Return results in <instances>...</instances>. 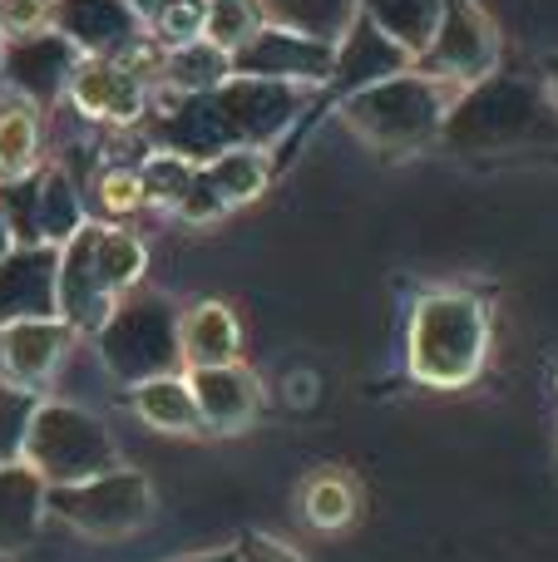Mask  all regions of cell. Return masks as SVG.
<instances>
[{
	"label": "cell",
	"instance_id": "cell-1",
	"mask_svg": "<svg viewBox=\"0 0 558 562\" xmlns=\"http://www.w3.org/2000/svg\"><path fill=\"white\" fill-rule=\"evenodd\" d=\"M312 99L316 89L306 85L233 75L203 94H174L158 114H148V144L188 164H208L227 148H272L292 119L312 109Z\"/></svg>",
	"mask_w": 558,
	"mask_h": 562
},
{
	"label": "cell",
	"instance_id": "cell-2",
	"mask_svg": "<svg viewBox=\"0 0 558 562\" xmlns=\"http://www.w3.org/2000/svg\"><path fill=\"white\" fill-rule=\"evenodd\" d=\"M440 144L455 158H510L558 154V109L539 79L484 75L480 85L455 89L440 124Z\"/></svg>",
	"mask_w": 558,
	"mask_h": 562
},
{
	"label": "cell",
	"instance_id": "cell-3",
	"mask_svg": "<svg viewBox=\"0 0 558 562\" xmlns=\"http://www.w3.org/2000/svg\"><path fill=\"white\" fill-rule=\"evenodd\" d=\"M490 306L475 291H431L411 311V340H405V366L431 390H460L480 380L490 360Z\"/></svg>",
	"mask_w": 558,
	"mask_h": 562
},
{
	"label": "cell",
	"instance_id": "cell-4",
	"mask_svg": "<svg viewBox=\"0 0 558 562\" xmlns=\"http://www.w3.org/2000/svg\"><path fill=\"white\" fill-rule=\"evenodd\" d=\"M450 99L455 85H440L421 69H405V75H391L381 85H366L361 94L342 99V119L381 158H415L431 144H440Z\"/></svg>",
	"mask_w": 558,
	"mask_h": 562
},
{
	"label": "cell",
	"instance_id": "cell-5",
	"mask_svg": "<svg viewBox=\"0 0 558 562\" xmlns=\"http://www.w3.org/2000/svg\"><path fill=\"white\" fill-rule=\"evenodd\" d=\"M94 350L119 385H138L154 375H178V306L164 291H129L109 306L94 330Z\"/></svg>",
	"mask_w": 558,
	"mask_h": 562
},
{
	"label": "cell",
	"instance_id": "cell-6",
	"mask_svg": "<svg viewBox=\"0 0 558 562\" xmlns=\"http://www.w3.org/2000/svg\"><path fill=\"white\" fill-rule=\"evenodd\" d=\"M25 464L45 479V488H65L119 469V445L94 409L69 400H40L25 439Z\"/></svg>",
	"mask_w": 558,
	"mask_h": 562
},
{
	"label": "cell",
	"instance_id": "cell-7",
	"mask_svg": "<svg viewBox=\"0 0 558 562\" xmlns=\"http://www.w3.org/2000/svg\"><path fill=\"white\" fill-rule=\"evenodd\" d=\"M45 518L94 543H119V538L144 533V524L154 518V488L138 469L119 464L85 484L45 488Z\"/></svg>",
	"mask_w": 558,
	"mask_h": 562
},
{
	"label": "cell",
	"instance_id": "cell-8",
	"mask_svg": "<svg viewBox=\"0 0 558 562\" xmlns=\"http://www.w3.org/2000/svg\"><path fill=\"white\" fill-rule=\"evenodd\" d=\"M500 65V30L475 0H440V25H435L431 45L421 49L415 69L440 85H480Z\"/></svg>",
	"mask_w": 558,
	"mask_h": 562
},
{
	"label": "cell",
	"instance_id": "cell-9",
	"mask_svg": "<svg viewBox=\"0 0 558 562\" xmlns=\"http://www.w3.org/2000/svg\"><path fill=\"white\" fill-rule=\"evenodd\" d=\"M405 69H415V59L405 55L395 40H386L371 20L356 15L351 25H346V35L336 40L332 75H326V85L316 89V99H312V109H306V114H322L326 104H342V99L361 94L366 85H381V79L405 75Z\"/></svg>",
	"mask_w": 558,
	"mask_h": 562
},
{
	"label": "cell",
	"instance_id": "cell-10",
	"mask_svg": "<svg viewBox=\"0 0 558 562\" xmlns=\"http://www.w3.org/2000/svg\"><path fill=\"white\" fill-rule=\"evenodd\" d=\"M49 30L79 55L99 59H129L148 40V25L129 10V0H49Z\"/></svg>",
	"mask_w": 558,
	"mask_h": 562
},
{
	"label": "cell",
	"instance_id": "cell-11",
	"mask_svg": "<svg viewBox=\"0 0 558 562\" xmlns=\"http://www.w3.org/2000/svg\"><path fill=\"white\" fill-rule=\"evenodd\" d=\"M332 49H336V45H326V40H306V35H292V30L263 25V30H257V35L233 55V75L322 89L326 75H332Z\"/></svg>",
	"mask_w": 558,
	"mask_h": 562
},
{
	"label": "cell",
	"instance_id": "cell-12",
	"mask_svg": "<svg viewBox=\"0 0 558 562\" xmlns=\"http://www.w3.org/2000/svg\"><path fill=\"white\" fill-rule=\"evenodd\" d=\"M69 104L75 114L94 119V124H138L148 109V85L138 69H129L124 59H99V55H79L75 75H69Z\"/></svg>",
	"mask_w": 558,
	"mask_h": 562
},
{
	"label": "cell",
	"instance_id": "cell-13",
	"mask_svg": "<svg viewBox=\"0 0 558 562\" xmlns=\"http://www.w3.org/2000/svg\"><path fill=\"white\" fill-rule=\"evenodd\" d=\"M75 65H79V49L69 45L65 35H55V30H40V35L5 40V45H0V79H5L30 109L55 104L69 89Z\"/></svg>",
	"mask_w": 558,
	"mask_h": 562
},
{
	"label": "cell",
	"instance_id": "cell-14",
	"mask_svg": "<svg viewBox=\"0 0 558 562\" xmlns=\"http://www.w3.org/2000/svg\"><path fill=\"white\" fill-rule=\"evenodd\" d=\"M69 346H75V330L59 316L5 321V326H0V370H5L10 385H25L40 395V390L55 380V370L65 366Z\"/></svg>",
	"mask_w": 558,
	"mask_h": 562
},
{
	"label": "cell",
	"instance_id": "cell-15",
	"mask_svg": "<svg viewBox=\"0 0 558 562\" xmlns=\"http://www.w3.org/2000/svg\"><path fill=\"white\" fill-rule=\"evenodd\" d=\"M94 233H99V223H85L65 247H59L55 311L75 336L79 330L94 336L99 321H104L109 306H114V296H104V286H99V277H94Z\"/></svg>",
	"mask_w": 558,
	"mask_h": 562
},
{
	"label": "cell",
	"instance_id": "cell-16",
	"mask_svg": "<svg viewBox=\"0 0 558 562\" xmlns=\"http://www.w3.org/2000/svg\"><path fill=\"white\" fill-rule=\"evenodd\" d=\"M183 375L198 400V419H203L208 435H237L263 409V385H257V375L243 360L237 366H213V370H183Z\"/></svg>",
	"mask_w": 558,
	"mask_h": 562
},
{
	"label": "cell",
	"instance_id": "cell-17",
	"mask_svg": "<svg viewBox=\"0 0 558 562\" xmlns=\"http://www.w3.org/2000/svg\"><path fill=\"white\" fill-rule=\"evenodd\" d=\"M55 272H59V247H15L0 262V326L5 321L59 316Z\"/></svg>",
	"mask_w": 558,
	"mask_h": 562
},
{
	"label": "cell",
	"instance_id": "cell-18",
	"mask_svg": "<svg viewBox=\"0 0 558 562\" xmlns=\"http://www.w3.org/2000/svg\"><path fill=\"white\" fill-rule=\"evenodd\" d=\"M178 356L183 370H213L243 360V326L227 301H193L178 311Z\"/></svg>",
	"mask_w": 558,
	"mask_h": 562
},
{
	"label": "cell",
	"instance_id": "cell-19",
	"mask_svg": "<svg viewBox=\"0 0 558 562\" xmlns=\"http://www.w3.org/2000/svg\"><path fill=\"white\" fill-rule=\"evenodd\" d=\"M45 528V479L30 464L0 469V553L20 558Z\"/></svg>",
	"mask_w": 558,
	"mask_h": 562
},
{
	"label": "cell",
	"instance_id": "cell-20",
	"mask_svg": "<svg viewBox=\"0 0 558 562\" xmlns=\"http://www.w3.org/2000/svg\"><path fill=\"white\" fill-rule=\"evenodd\" d=\"M129 409L144 419L158 435H203V419H198V400L188 390V375H154L129 385Z\"/></svg>",
	"mask_w": 558,
	"mask_h": 562
},
{
	"label": "cell",
	"instance_id": "cell-21",
	"mask_svg": "<svg viewBox=\"0 0 558 562\" xmlns=\"http://www.w3.org/2000/svg\"><path fill=\"white\" fill-rule=\"evenodd\" d=\"M272 173L277 168H272V158H267V148H227V154L198 164V178H203L208 193H213L227 213L243 203H257V198L267 193V183H272Z\"/></svg>",
	"mask_w": 558,
	"mask_h": 562
},
{
	"label": "cell",
	"instance_id": "cell-22",
	"mask_svg": "<svg viewBox=\"0 0 558 562\" xmlns=\"http://www.w3.org/2000/svg\"><path fill=\"white\" fill-rule=\"evenodd\" d=\"M356 508H361V484H356L346 469H316V474L302 479L297 514H302L316 533H342V528H351Z\"/></svg>",
	"mask_w": 558,
	"mask_h": 562
},
{
	"label": "cell",
	"instance_id": "cell-23",
	"mask_svg": "<svg viewBox=\"0 0 558 562\" xmlns=\"http://www.w3.org/2000/svg\"><path fill=\"white\" fill-rule=\"evenodd\" d=\"M356 15L371 20L411 59H421V49L431 45L435 25H440V0H356Z\"/></svg>",
	"mask_w": 558,
	"mask_h": 562
},
{
	"label": "cell",
	"instance_id": "cell-24",
	"mask_svg": "<svg viewBox=\"0 0 558 562\" xmlns=\"http://www.w3.org/2000/svg\"><path fill=\"white\" fill-rule=\"evenodd\" d=\"M79 227H85V203H79L69 173L65 168H40L35 173V243L65 247Z\"/></svg>",
	"mask_w": 558,
	"mask_h": 562
},
{
	"label": "cell",
	"instance_id": "cell-25",
	"mask_svg": "<svg viewBox=\"0 0 558 562\" xmlns=\"http://www.w3.org/2000/svg\"><path fill=\"white\" fill-rule=\"evenodd\" d=\"M257 10H263V25L326 40V45H336L356 20V0H257Z\"/></svg>",
	"mask_w": 558,
	"mask_h": 562
},
{
	"label": "cell",
	"instance_id": "cell-26",
	"mask_svg": "<svg viewBox=\"0 0 558 562\" xmlns=\"http://www.w3.org/2000/svg\"><path fill=\"white\" fill-rule=\"evenodd\" d=\"M148 272V247L138 243L134 233H124V227H104L99 223L94 233V277L99 286H104V296H129V291H138V281Z\"/></svg>",
	"mask_w": 558,
	"mask_h": 562
},
{
	"label": "cell",
	"instance_id": "cell-27",
	"mask_svg": "<svg viewBox=\"0 0 558 562\" xmlns=\"http://www.w3.org/2000/svg\"><path fill=\"white\" fill-rule=\"evenodd\" d=\"M164 85L174 94H203V89H217L223 79H233V55H223L208 40H193V45L164 49V65H158Z\"/></svg>",
	"mask_w": 558,
	"mask_h": 562
},
{
	"label": "cell",
	"instance_id": "cell-28",
	"mask_svg": "<svg viewBox=\"0 0 558 562\" xmlns=\"http://www.w3.org/2000/svg\"><path fill=\"white\" fill-rule=\"evenodd\" d=\"M40 168V119L30 104L0 109V183L30 178Z\"/></svg>",
	"mask_w": 558,
	"mask_h": 562
},
{
	"label": "cell",
	"instance_id": "cell-29",
	"mask_svg": "<svg viewBox=\"0 0 558 562\" xmlns=\"http://www.w3.org/2000/svg\"><path fill=\"white\" fill-rule=\"evenodd\" d=\"M257 30H263V10H257V0H208L203 5V40L217 45L223 55H237Z\"/></svg>",
	"mask_w": 558,
	"mask_h": 562
},
{
	"label": "cell",
	"instance_id": "cell-30",
	"mask_svg": "<svg viewBox=\"0 0 558 562\" xmlns=\"http://www.w3.org/2000/svg\"><path fill=\"white\" fill-rule=\"evenodd\" d=\"M40 400H45V395L0 380V469H5V464H25V439H30V419H35Z\"/></svg>",
	"mask_w": 558,
	"mask_h": 562
},
{
	"label": "cell",
	"instance_id": "cell-31",
	"mask_svg": "<svg viewBox=\"0 0 558 562\" xmlns=\"http://www.w3.org/2000/svg\"><path fill=\"white\" fill-rule=\"evenodd\" d=\"M138 178H144L148 203L174 213V207L188 198V188H193L198 164H188V158H178V154H158V148H154V154L138 164Z\"/></svg>",
	"mask_w": 558,
	"mask_h": 562
},
{
	"label": "cell",
	"instance_id": "cell-32",
	"mask_svg": "<svg viewBox=\"0 0 558 562\" xmlns=\"http://www.w3.org/2000/svg\"><path fill=\"white\" fill-rule=\"evenodd\" d=\"M94 193H99V207H104L109 217H134L148 207L144 178H138V168H129V164H109L104 173L94 178Z\"/></svg>",
	"mask_w": 558,
	"mask_h": 562
},
{
	"label": "cell",
	"instance_id": "cell-33",
	"mask_svg": "<svg viewBox=\"0 0 558 562\" xmlns=\"http://www.w3.org/2000/svg\"><path fill=\"white\" fill-rule=\"evenodd\" d=\"M148 35H154L158 49L193 45V40H203V5H193V0H168V5L148 20Z\"/></svg>",
	"mask_w": 558,
	"mask_h": 562
},
{
	"label": "cell",
	"instance_id": "cell-34",
	"mask_svg": "<svg viewBox=\"0 0 558 562\" xmlns=\"http://www.w3.org/2000/svg\"><path fill=\"white\" fill-rule=\"evenodd\" d=\"M49 30V0H0V45Z\"/></svg>",
	"mask_w": 558,
	"mask_h": 562
},
{
	"label": "cell",
	"instance_id": "cell-35",
	"mask_svg": "<svg viewBox=\"0 0 558 562\" xmlns=\"http://www.w3.org/2000/svg\"><path fill=\"white\" fill-rule=\"evenodd\" d=\"M233 553H237V562H306L297 548L277 543V538H267V533H243V543H233Z\"/></svg>",
	"mask_w": 558,
	"mask_h": 562
},
{
	"label": "cell",
	"instance_id": "cell-36",
	"mask_svg": "<svg viewBox=\"0 0 558 562\" xmlns=\"http://www.w3.org/2000/svg\"><path fill=\"white\" fill-rule=\"evenodd\" d=\"M539 85H544V94H549L554 109H558V55L544 59V79H539Z\"/></svg>",
	"mask_w": 558,
	"mask_h": 562
},
{
	"label": "cell",
	"instance_id": "cell-37",
	"mask_svg": "<svg viewBox=\"0 0 558 562\" xmlns=\"http://www.w3.org/2000/svg\"><path fill=\"white\" fill-rule=\"evenodd\" d=\"M174 562H237L233 548H213V553H188V558H174Z\"/></svg>",
	"mask_w": 558,
	"mask_h": 562
},
{
	"label": "cell",
	"instance_id": "cell-38",
	"mask_svg": "<svg viewBox=\"0 0 558 562\" xmlns=\"http://www.w3.org/2000/svg\"><path fill=\"white\" fill-rule=\"evenodd\" d=\"M164 5H168V0H129V10H134V15L144 20V25H148V20H154Z\"/></svg>",
	"mask_w": 558,
	"mask_h": 562
},
{
	"label": "cell",
	"instance_id": "cell-39",
	"mask_svg": "<svg viewBox=\"0 0 558 562\" xmlns=\"http://www.w3.org/2000/svg\"><path fill=\"white\" fill-rule=\"evenodd\" d=\"M15 252V233H10V223H5V213H0V262Z\"/></svg>",
	"mask_w": 558,
	"mask_h": 562
},
{
	"label": "cell",
	"instance_id": "cell-40",
	"mask_svg": "<svg viewBox=\"0 0 558 562\" xmlns=\"http://www.w3.org/2000/svg\"><path fill=\"white\" fill-rule=\"evenodd\" d=\"M0 562H15V558H5V553H0Z\"/></svg>",
	"mask_w": 558,
	"mask_h": 562
},
{
	"label": "cell",
	"instance_id": "cell-41",
	"mask_svg": "<svg viewBox=\"0 0 558 562\" xmlns=\"http://www.w3.org/2000/svg\"><path fill=\"white\" fill-rule=\"evenodd\" d=\"M193 5H208V0H193Z\"/></svg>",
	"mask_w": 558,
	"mask_h": 562
}]
</instances>
